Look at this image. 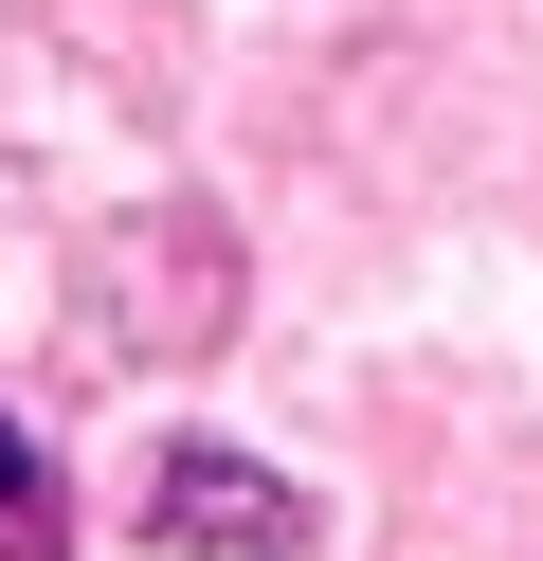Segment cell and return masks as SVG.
<instances>
[{
  "label": "cell",
  "mask_w": 543,
  "mask_h": 561,
  "mask_svg": "<svg viewBox=\"0 0 543 561\" xmlns=\"http://www.w3.org/2000/svg\"><path fill=\"white\" fill-rule=\"evenodd\" d=\"M145 507H163L181 543H290V489H272V471H236V453H181Z\"/></svg>",
  "instance_id": "6da1fadb"
},
{
  "label": "cell",
  "mask_w": 543,
  "mask_h": 561,
  "mask_svg": "<svg viewBox=\"0 0 543 561\" xmlns=\"http://www.w3.org/2000/svg\"><path fill=\"white\" fill-rule=\"evenodd\" d=\"M0 561H55V489H36L19 435H0Z\"/></svg>",
  "instance_id": "7a4b0ae2"
}]
</instances>
